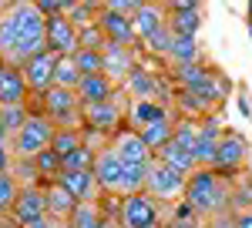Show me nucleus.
I'll list each match as a JSON object with an SVG mask.
<instances>
[{"label":"nucleus","instance_id":"obj_1","mask_svg":"<svg viewBox=\"0 0 252 228\" xmlns=\"http://www.w3.org/2000/svg\"><path fill=\"white\" fill-rule=\"evenodd\" d=\"M47 51V17L37 3H10L0 14V57L7 67H24Z\"/></svg>","mask_w":252,"mask_h":228},{"label":"nucleus","instance_id":"obj_2","mask_svg":"<svg viewBox=\"0 0 252 228\" xmlns=\"http://www.w3.org/2000/svg\"><path fill=\"white\" fill-rule=\"evenodd\" d=\"M185 201L192 205L195 215H215V211L225 208V201H229V188H225V181H222L212 168H198L192 178H189Z\"/></svg>","mask_w":252,"mask_h":228},{"label":"nucleus","instance_id":"obj_3","mask_svg":"<svg viewBox=\"0 0 252 228\" xmlns=\"http://www.w3.org/2000/svg\"><path fill=\"white\" fill-rule=\"evenodd\" d=\"M54 134H58V128H54V121L47 114H31L27 124L14 134V151L20 158H37V154H44L51 148Z\"/></svg>","mask_w":252,"mask_h":228},{"label":"nucleus","instance_id":"obj_4","mask_svg":"<svg viewBox=\"0 0 252 228\" xmlns=\"http://www.w3.org/2000/svg\"><path fill=\"white\" fill-rule=\"evenodd\" d=\"M189 188V178L185 174H178L172 171L168 165H161V161H152L148 165V181H145V195H152L155 201H178L182 195Z\"/></svg>","mask_w":252,"mask_h":228},{"label":"nucleus","instance_id":"obj_5","mask_svg":"<svg viewBox=\"0 0 252 228\" xmlns=\"http://www.w3.org/2000/svg\"><path fill=\"white\" fill-rule=\"evenodd\" d=\"M161 218V205H158L152 195H128L121 201V225L125 228H158Z\"/></svg>","mask_w":252,"mask_h":228},{"label":"nucleus","instance_id":"obj_6","mask_svg":"<svg viewBox=\"0 0 252 228\" xmlns=\"http://www.w3.org/2000/svg\"><path fill=\"white\" fill-rule=\"evenodd\" d=\"M14 222L20 228H34L40 222H47V201H44V188L37 185H27V188H20L17 195V205H14Z\"/></svg>","mask_w":252,"mask_h":228},{"label":"nucleus","instance_id":"obj_7","mask_svg":"<svg viewBox=\"0 0 252 228\" xmlns=\"http://www.w3.org/2000/svg\"><path fill=\"white\" fill-rule=\"evenodd\" d=\"M97 27H101V34L108 44H115V47H131L138 40L135 34V20L125 17V14H118L111 7H104L101 3V17H97Z\"/></svg>","mask_w":252,"mask_h":228},{"label":"nucleus","instance_id":"obj_8","mask_svg":"<svg viewBox=\"0 0 252 228\" xmlns=\"http://www.w3.org/2000/svg\"><path fill=\"white\" fill-rule=\"evenodd\" d=\"M24 81H27V87L31 91H37V94H47L51 87H54V71H58V54H51V51H40L37 57H31L24 67Z\"/></svg>","mask_w":252,"mask_h":228},{"label":"nucleus","instance_id":"obj_9","mask_svg":"<svg viewBox=\"0 0 252 228\" xmlns=\"http://www.w3.org/2000/svg\"><path fill=\"white\" fill-rule=\"evenodd\" d=\"M47 51L58 57H74L78 54V27L64 17H47Z\"/></svg>","mask_w":252,"mask_h":228},{"label":"nucleus","instance_id":"obj_10","mask_svg":"<svg viewBox=\"0 0 252 228\" xmlns=\"http://www.w3.org/2000/svg\"><path fill=\"white\" fill-rule=\"evenodd\" d=\"M111 151L125 161V165H152L155 161V154L148 151V144H145V138L135 131V128H125V131H118L115 144H111Z\"/></svg>","mask_w":252,"mask_h":228},{"label":"nucleus","instance_id":"obj_11","mask_svg":"<svg viewBox=\"0 0 252 228\" xmlns=\"http://www.w3.org/2000/svg\"><path fill=\"white\" fill-rule=\"evenodd\" d=\"M94 178L104 191L121 195V191H125V161H121L111 148H104V151L94 158Z\"/></svg>","mask_w":252,"mask_h":228},{"label":"nucleus","instance_id":"obj_12","mask_svg":"<svg viewBox=\"0 0 252 228\" xmlns=\"http://www.w3.org/2000/svg\"><path fill=\"white\" fill-rule=\"evenodd\" d=\"M219 141H222V124H219V121H205V124L198 128V134H195V148H192V158H195L198 168L215 165Z\"/></svg>","mask_w":252,"mask_h":228},{"label":"nucleus","instance_id":"obj_13","mask_svg":"<svg viewBox=\"0 0 252 228\" xmlns=\"http://www.w3.org/2000/svg\"><path fill=\"white\" fill-rule=\"evenodd\" d=\"M44 101H47V117H51V121H61L64 128H74L71 121H74V114H78V104H81L78 91L51 87V91L44 94Z\"/></svg>","mask_w":252,"mask_h":228},{"label":"nucleus","instance_id":"obj_14","mask_svg":"<svg viewBox=\"0 0 252 228\" xmlns=\"http://www.w3.org/2000/svg\"><path fill=\"white\" fill-rule=\"evenodd\" d=\"M246 161H249V144H246V138H242V134H222V141H219V154H215L212 168L235 171V168H242Z\"/></svg>","mask_w":252,"mask_h":228},{"label":"nucleus","instance_id":"obj_15","mask_svg":"<svg viewBox=\"0 0 252 228\" xmlns=\"http://www.w3.org/2000/svg\"><path fill=\"white\" fill-rule=\"evenodd\" d=\"M44 201H47V218H58V222H71V215L78 208L74 195L64 188L61 181H51V185L44 188Z\"/></svg>","mask_w":252,"mask_h":228},{"label":"nucleus","instance_id":"obj_16","mask_svg":"<svg viewBox=\"0 0 252 228\" xmlns=\"http://www.w3.org/2000/svg\"><path fill=\"white\" fill-rule=\"evenodd\" d=\"M27 81H24V71L20 67H3L0 71V108H14V104H24L27 97Z\"/></svg>","mask_w":252,"mask_h":228},{"label":"nucleus","instance_id":"obj_17","mask_svg":"<svg viewBox=\"0 0 252 228\" xmlns=\"http://www.w3.org/2000/svg\"><path fill=\"white\" fill-rule=\"evenodd\" d=\"M111 91H115V81L108 74H91L78 84V97L84 108H94V104H104L111 101Z\"/></svg>","mask_w":252,"mask_h":228},{"label":"nucleus","instance_id":"obj_18","mask_svg":"<svg viewBox=\"0 0 252 228\" xmlns=\"http://www.w3.org/2000/svg\"><path fill=\"white\" fill-rule=\"evenodd\" d=\"M131 20H135V34L141 40H148V44H152L161 30H168V24L161 17V7H152V3H141Z\"/></svg>","mask_w":252,"mask_h":228},{"label":"nucleus","instance_id":"obj_19","mask_svg":"<svg viewBox=\"0 0 252 228\" xmlns=\"http://www.w3.org/2000/svg\"><path fill=\"white\" fill-rule=\"evenodd\" d=\"M58 181L74 195V201H78V205L91 201V198H94V191L101 188V185H97V178H94V171H64Z\"/></svg>","mask_w":252,"mask_h":228},{"label":"nucleus","instance_id":"obj_20","mask_svg":"<svg viewBox=\"0 0 252 228\" xmlns=\"http://www.w3.org/2000/svg\"><path fill=\"white\" fill-rule=\"evenodd\" d=\"M202 27V17H198V7L195 3H178L175 7V17L168 24L175 37H195V30Z\"/></svg>","mask_w":252,"mask_h":228},{"label":"nucleus","instance_id":"obj_21","mask_svg":"<svg viewBox=\"0 0 252 228\" xmlns=\"http://www.w3.org/2000/svg\"><path fill=\"white\" fill-rule=\"evenodd\" d=\"M158 161L161 165H168L172 171H178V174H185V178H192L195 171H198V165H195V158L189 151H182L175 141H168L161 151H158Z\"/></svg>","mask_w":252,"mask_h":228},{"label":"nucleus","instance_id":"obj_22","mask_svg":"<svg viewBox=\"0 0 252 228\" xmlns=\"http://www.w3.org/2000/svg\"><path fill=\"white\" fill-rule=\"evenodd\" d=\"M104 74L111 77V81L131 74V47H115V44H104Z\"/></svg>","mask_w":252,"mask_h":228},{"label":"nucleus","instance_id":"obj_23","mask_svg":"<svg viewBox=\"0 0 252 228\" xmlns=\"http://www.w3.org/2000/svg\"><path fill=\"white\" fill-rule=\"evenodd\" d=\"M155 121H168V111L158 101H135V108H131V124H138L135 131L155 124Z\"/></svg>","mask_w":252,"mask_h":228},{"label":"nucleus","instance_id":"obj_24","mask_svg":"<svg viewBox=\"0 0 252 228\" xmlns=\"http://www.w3.org/2000/svg\"><path fill=\"white\" fill-rule=\"evenodd\" d=\"M141 138H145V144H148V151L152 154H158L168 141L175 138V124L172 121H155V124H148V128H141Z\"/></svg>","mask_w":252,"mask_h":228},{"label":"nucleus","instance_id":"obj_25","mask_svg":"<svg viewBox=\"0 0 252 228\" xmlns=\"http://www.w3.org/2000/svg\"><path fill=\"white\" fill-rule=\"evenodd\" d=\"M84 81V74L78 71L74 57H58V71H54V87L64 91H78V84Z\"/></svg>","mask_w":252,"mask_h":228},{"label":"nucleus","instance_id":"obj_26","mask_svg":"<svg viewBox=\"0 0 252 228\" xmlns=\"http://www.w3.org/2000/svg\"><path fill=\"white\" fill-rule=\"evenodd\" d=\"M88 124H94V128H115L118 124V117H121V111H118V104L115 101H104V104H94V108H88Z\"/></svg>","mask_w":252,"mask_h":228},{"label":"nucleus","instance_id":"obj_27","mask_svg":"<svg viewBox=\"0 0 252 228\" xmlns=\"http://www.w3.org/2000/svg\"><path fill=\"white\" fill-rule=\"evenodd\" d=\"M71 225H74V228H111L108 222H104V215H101L91 201H84V205H78V208H74Z\"/></svg>","mask_w":252,"mask_h":228},{"label":"nucleus","instance_id":"obj_28","mask_svg":"<svg viewBox=\"0 0 252 228\" xmlns=\"http://www.w3.org/2000/svg\"><path fill=\"white\" fill-rule=\"evenodd\" d=\"M94 158H97V154H91L84 144H78L71 154L61 158V168H64V171H94ZM64 171H61V174H64Z\"/></svg>","mask_w":252,"mask_h":228},{"label":"nucleus","instance_id":"obj_29","mask_svg":"<svg viewBox=\"0 0 252 228\" xmlns=\"http://www.w3.org/2000/svg\"><path fill=\"white\" fill-rule=\"evenodd\" d=\"M74 64L84 77L91 74H104V51H78L74 54Z\"/></svg>","mask_w":252,"mask_h":228},{"label":"nucleus","instance_id":"obj_30","mask_svg":"<svg viewBox=\"0 0 252 228\" xmlns=\"http://www.w3.org/2000/svg\"><path fill=\"white\" fill-rule=\"evenodd\" d=\"M168 54L178 60V67H185V64H195V57H198V44H195V37H175L172 47H168Z\"/></svg>","mask_w":252,"mask_h":228},{"label":"nucleus","instance_id":"obj_31","mask_svg":"<svg viewBox=\"0 0 252 228\" xmlns=\"http://www.w3.org/2000/svg\"><path fill=\"white\" fill-rule=\"evenodd\" d=\"M128 84H131V91L138 94V101H155V77H148V74H141V71H131L128 74Z\"/></svg>","mask_w":252,"mask_h":228},{"label":"nucleus","instance_id":"obj_32","mask_svg":"<svg viewBox=\"0 0 252 228\" xmlns=\"http://www.w3.org/2000/svg\"><path fill=\"white\" fill-rule=\"evenodd\" d=\"M17 195H20V185L10 174H0V211L14 208V205H17Z\"/></svg>","mask_w":252,"mask_h":228},{"label":"nucleus","instance_id":"obj_33","mask_svg":"<svg viewBox=\"0 0 252 228\" xmlns=\"http://www.w3.org/2000/svg\"><path fill=\"white\" fill-rule=\"evenodd\" d=\"M74 148H78V131H74V128H61V131L54 134V141H51V151H58L61 158L71 154Z\"/></svg>","mask_w":252,"mask_h":228},{"label":"nucleus","instance_id":"obj_34","mask_svg":"<svg viewBox=\"0 0 252 228\" xmlns=\"http://www.w3.org/2000/svg\"><path fill=\"white\" fill-rule=\"evenodd\" d=\"M34 161H37V171H40V174H47V178H54V181H58L61 171H64V168H61V154L51 151V148H47L44 154H37Z\"/></svg>","mask_w":252,"mask_h":228},{"label":"nucleus","instance_id":"obj_35","mask_svg":"<svg viewBox=\"0 0 252 228\" xmlns=\"http://www.w3.org/2000/svg\"><path fill=\"white\" fill-rule=\"evenodd\" d=\"M195 134H198V128H195L192 121H182V124H175V144L182 148V151H189L192 154V148H195Z\"/></svg>","mask_w":252,"mask_h":228},{"label":"nucleus","instance_id":"obj_36","mask_svg":"<svg viewBox=\"0 0 252 228\" xmlns=\"http://www.w3.org/2000/svg\"><path fill=\"white\" fill-rule=\"evenodd\" d=\"M0 114H3V124H7V131H14V134H17L20 128L27 124V117H31L24 104H14V108H0Z\"/></svg>","mask_w":252,"mask_h":228},{"label":"nucleus","instance_id":"obj_37","mask_svg":"<svg viewBox=\"0 0 252 228\" xmlns=\"http://www.w3.org/2000/svg\"><path fill=\"white\" fill-rule=\"evenodd\" d=\"M0 174H10V151H7V144H0Z\"/></svg>","mask_w":252,"mask_h":228},{"label":"nucleus","instance_id":"obj_38","mask_svg":"<svg viewBox=\"0 0 252 228\" xmlns=\"http://www.w3.org/2000/svg\"><path fill=\"white\" fill-rule=\"evenodd\" d=\"M232 228H252V211H242V215L232 222Z\"/></svg>","mask_w":252,"mask_h":228},{"label":"nucleus","instance_id":"obj_39","mask_svg":"<svg viewBox=\"0 0 252 228\" xmlns=\"http://www.w3.org/2000/svg\"><path fill=\"white\" fill-rule=\"evenodd\" d=\"M7 134H10V131H7V124H3V114H0V144H3V138H7Z\"/></svg>","mask_w":252,"mask_h":228},{"label":"nucleus","instance_id":"obj_40","mask_svg":"<svg viewBox=\"0 0 252 228\" xmlns=\"http://www.w3.org/2000/svg\"><path fill=\"white\" fill-rule=\"evenodd\" d=\"M168 228H195V222H172Z\"/></svg>","mask_w":252,"mask_h":228},{"label":"nucleus","instance_id":"obj_41","mask_svg":"<svg viewBox=\"0 0 252 228\" xmlns=\"http://www.w3.org/2000/svg\"><path fill=\"white\" fill-rule=\"evenodd\" d=\"M51 228H74V225H71V222H54Z\"/></svg>","mask_w":252,"mask_h":228},{"label":"nucleus","instance_id":"obj_42","mask_svg":"<svg viewBox=\"0 0 252 228\" xmlns=\"http://www.w3.org/2000/svg\"><path fill=\"white\" fill-rule=\"evenodd\" d=\"M246 165H249V171H252V151H249V161H246Z\"/></svg>","mask_w":252,"mask_h":228},{"label":"nucleus","instance_id":"obj_43","mask_svg":"<svg viewBox=\"0 0 252 228\" xmlns=\"http://www.w3.org/2000/svg\"><path fill=\"white\" fill-rule=\"evenodd\" d=\"M3 67H7V64H3V57H0V71H3Z\"/></svg>","mask_w":252,"mask_h":228}]
</instances>
